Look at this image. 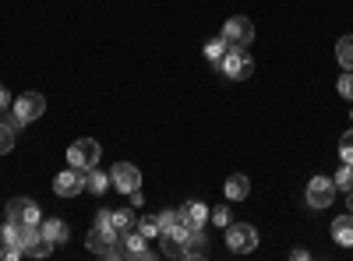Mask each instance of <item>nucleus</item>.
<instances>
[{
    "mask_svg": "<svg viewBox=\"0 0 353 261\" xmlns=\"http://www.w3.org/2000/svg\"><path fill=\"white\" fill-rule=\"evenodd\" d=\"M219 67H223V74L233 78V81H244V78L254 74V61H251V53H248L244 46H230L226 56L219 61Z\"/></svg>",
    "mask_w": 353,
    "mask_h": 261,
    "instance_id": "nucleus-1",
    "label": "nucleus"
},
{
    "mask_svg": "<svg viewBox=\"0 0 353 261\" xmlns=\"http://www.w3.org/2000/svg\"><path fill=\"white\" fill-rule=\"evenodd\" d=\"M226 247L233 254H251L258 247V229L251 222H233L226 226Z\"/></svg>",
    "mask_w": 353,
    "mask_h": 261,
    "instance_id": "nucleus-2",
    "label": "nucleus"
},
{
    "mask_svg": "<svg viewBox=\"0 0 353 261\" xmlns=\"http://www.w3.org/2000/svg\"><path fill=\"white\" fill-rule=\"evenodd\" d=\"M99 156H103V149H99V141H92V138H81V141H74L68 149V163L74 169H81V173L92 169L99 163Z\"/></svg>",
    "mask_w": 353,
    "mask_h": 261,
    "instance_id": "nucleus-3",
    "label": "nucleus"
},
{
    "mask_svg": "<svg viewBox=\"0 0 353 261\" xmlns=\"http://www.w3.org/2000/svg\"><path fill=\"white\" fill-rule=\"evenodd\" d=\"M11 113L21 121V124H36L43 113H46V99L39 96V92H25V96H18L14 99V106H11Z\"/></svg>",
    "mask_w": 353,
    "mask_h": 261,
    "instance_id": "nucleus-4",
    "label": "nucleus"
},
{
    "mask_svg": "<svg viewBox=\"0 0 353 261\" xmlns=\"http://www.w3.org/2000/svg\"><path fill=\"white\" fill-rule=\"evenodd\" d=\"M110 187H117L121 194L138 191V187H141V173H138V166H131V163H113V169H110Z\"/></svg>",
    "mask_w": 353,
    "mask_h": 261,
    "instance_id": "nucleus-5",
    "label": "nucleus"
},
{
    "mask_svg": "<svg viewBox=\"0 0 353 261\" xmlns=\"http://www.w3.org/2000/svg\"><path fill=\"white\" fill-rule=\"evenodd\" d=\"M336 201V180L332 177H314L307 184V205L311 209H329Z\"/></svg>",
    "mask_w": 353,
    "mask_h": 261,
    "instance_id": "nucleus-6",
    "label": "nucleus"
},
{
    "mask_svg": "<svg viewBox=\"0 0 353 261\" xmlns=\"http://www.w3.org/2000/svg\"><path fill=\"white\" fill-rule=\"evenodd\" d=\"M8 219L11 222H21V226H43V212L36 201H28V198H14L11 205H8Z\"/></svg>",
    "mask_w": 353,
    "mask_h": 261,
    "instance_id": "nucleus-7",
    "label": "nucleus"
},
{
    "mask_svg": "<svg viewBox=\"0 0 353 261\" xmlns=\"http://www.w3.org/2000/svg\"><path fill=\"white\" fill-rule=\"evenodd\" d=\"M223 39H226L230 46H248V43L254 39L251 18H230V21L223 25Z\"/></svg>",
    "mask_w": 353,
    "mask_h": 261,
    "instance_id": "nucleus-8",
    "label": "nucleus"
},
{
    "mask_svg": "<svg viewBox=\"0 0 353 261\" xmlns=\"http://www.w3.org/2000/svg\"><path fill=\"white\" fill-rule=\"evenodd\" d=\"M53 191L61 194V198H74L85 191V173L81 169H64V173H57V180H53Z\"/></svg>",
    "mask_w": 353,
    "mask_h": 261,
    "instance_id": "nucleus-9",
    "label": "nucleus"
},
{
    "mask_svg": "<svg viewBox=\"0 0 353 261\" xmlns=\"http://www.w3.org/2000/svg\"><path fill=\"white\" fill-rule=\"evenodd\" d=\"M121 244H124V258H131V261H152L149 237H141V233H134V229H128V233H121Z\"/></svg>",
    "mask_w": 353,
    "mask_h": 261,
    "instance_id": "nucleus-10",
    "label": "nucleus"
},
{
    "mask_svg": "<svg viewBox=\"0 0 353 261\" xmlns=\"http://www.w3.org/2000/svg\"><path fill=\"white\" fill-rule=\"evenodd\" d=\"M332 240H336L339 247H353V212L332 219Z\"/></svg>",
    "mask_w": 353,
    "mask_h": 261,
    "instance_id": "nucleus-11",
    "label": "nucleus"
},
{
    "mask_svg": "<svg viewBox=\"0 0 353 261\" xmlns=\"http://www.w3.org/2000/svg\"><path fill=\"white\" fill-rule=\"evenodd\" d=\"M53 247H57V244H53V240L43 233V229H36V233L25 240V254H28V258H46Z\"/></svg>",
    "mask_w": 353,
    "mask_h": 261,
    "instance_id": "nucleus-12",
    "label": "nucleus"
},
{
    "mask_svg": "<svg viewBox=\"0 0 353 261\" xmlns=\"http://www.w3.org/2000/svg\"><path fill=\"white\" fill-rule=\"evenodd\" d=\"M184 258H188V261L209 258V237H201V229H194V233L184 240Z\"/></svg>",
    "mask_w": 353,
    "mask_h": 261,
    "instance_id": "nucleus-13",
    "label": "nucleus"
},
{
    "mask_svg": "<svg viewBox=\"0 0 353 261\" xmlns=\"http://www.w3.org/2000/svg\"><path fill=\"white\" fill-rule=\"evenodd\" d=\"M223 191H226V198H230V201H244V198L251 194V180L244 177V173H233V177L226 180V187H223Z\"/></svg>",
    "mask_w": 353,
    "mask_h": 261,
    "instance_id": "nucleus-14",
    "label": "nucleus"
},
{
    "mask_svg": "<svg viewBox=\"0 0 353 261\" xmlns=\"http://www.w3.org/2000/svg\"><path fill=\"white\" fill-rule=\"evenodd\" d=\"M110 226L117 233H128V229H134V212L131 209H110Z\"/></svg>",
    "mask_w": 353,
    "mask_h": 261,
    "instance_id": "nucleus-15",
    "label": "nucleus"
},
{
    "mask_svg": "<svg viewBox=\"0 0 353 261\" xmlns=\"http://www.w3.org/2000/svg\"><path fill=\"white\" fill-rule=\"evenodd\" d=\"M106 187H110V173H103V169H96V166L85 173V191H92V194H103Z\"/></svg>",
    "mask_w": 353,
    "mask_h": 261,
    "instance_id": "nucleus-16",
    "label": "nucleus"
},
{
    "mask_svg": "<svg viewBox=\"0 0 353 261\" xmlns=\"http://www.w3.org/2000/svg\"><path fill=\"white\" fill-rule=\"evenodd\" d=\"M39 229H43L53 244H64V240H68V222H64V219H46Z\"/></svg>",
    "mask_w": 353,
    "mask_h": 261,
    "instance_id": "nucleus-17",
    "label": "nucleus"
},
{
    "mask_svg": "<svg viewBox=\"0 0 353 261\" xmlns=\"http://www.w3.org/2000/svg\"><path fill=\"white\" fill-rule=\"evenodd\" d=\"M226 50H230V43L219 36V39H209L205 43V61H212V64H219L223 56H226Z\"/></svg>",
    "mask_w": 353,
    "mask_h": 261,
    "instance_id": "nucleus-18",
    "label": "nucleus"
},
{
    "mask_svg": "<svg viewBox=\"0 0 353 261\" xmlns=\"http://www.w3.org/2000/svg\"><path fill=\"white\" fill-rule=\"evenodd\" d=\"M336 56H339V64H343L346 71H353V36H343V39L336 43Z\"/></svg>",
    "mask_w": 353,
    "mask_h": 261,
    "instance_id": "nucleus-19",
    "label": "nucleus"
},
{
    "mask_svg": "<svg viewBox=\"0 0 353 261\" xmlns=\"http://www.w3.org/2000/svg\"><path fill=\"white\" fill-rule=\"evenodd\" d=\"M184 216H188V219L201 229V226H205V219H209V209H205L201 201H188V205H184Z\"/></svg>",
    "mask_w": 353,
    "mask_h": 261,
    "instance_id": "nucleus-20",
    "label": "nucleus"
},
{
    "mask_svg": "<svg viewBox=\"0 0 353 261\" xmlns=\"http://www.w3.org/2000/svg\"><path fill=\"white\" fill-rule=\"evenodd\" d=\"M159 240H163V254L166 258H184V240H176L173 233H159Z\"/></svg>",
    "mask_w": 353,
    "mask_h": 261,
    "instance_id": "nucleus-21",
    "label": "nucleus"
},
{
    "mask_svg": "<svg viewBox=\"0 0 353 261\" xmlns=\"http://www.w3.org/2000/svg\"><path fill=\"white\" fill-rule=\"evenodd\" d=\"M332 180H336V191H346V194H350V191H353V163H343Z\"/></svg>",
    "mask_w": 353,
    "mask_h": 261,
    "instance_id": "nucleus-22",
    "label": "nucleus"
},
{
    "mask_svg": "<svg viewBox=\"0 0 353 261\" xmlns=\"http://www.w3.org/2000/svg\"><path fill=\"white\" fill-rule=\"evenodd\" d=\"M14 134H18V131H14V127L8 124V117H4V121H0V156L14 149Z\"/></svg>",
    "mask_w": 353,
    "mask_h": 261,
    "instance_id": "nucleus-23",
    "label": "nucleus"
},
{
    "mask_svg": "<svg viewBox=\"0 0 353 261\" xmlns=\"http://www.w3.org/2000/svg\"><path fill=\"white\" fill-rule=\"evenodd\" d=\"M138 233H141V237H149V240L159 237V233H163V229H159V216H145V219H138Z\"/></svg>",
    "mask_w": 353,
    "mask_h": 261,
    "instance_id": "nucleus-24",
    "label": "nucleus"
},
{
    "mask_svg": "<svg viewBox=\"0 0 353 261\" xmlns=\"http://www.w3.org/2000/svg\"><path fill=\"white\" fill-rule=\"evenodd\" d=\"M339 156H343V163H353V131H346L339 138Z\"/></svg>",
    "mask_w": 353,
    "mask_h": 261,
    "instance_id": "nucleus-25",
    "label": "nucleus"
},
{
    "mask_svg": "<svg viewBox=\"0 0 353 261\" xmlns=\"http://www.w3.org/2000/svg\"><path fill=\"white\" fill-rule=\"evenodd\" d=\"M336 89H339V96L353 99V71H343V78L336 81Z\"/></svg>",
    "mask_w": 353,
    "mask_h": 261,
    "instance_id": "nucleus-26",
    "label": "nucleus"
},
{
    "mask_svg": "<svg viewBox=\"0 0 353 261\" xmlns=\"http://www.w3.org/2000/svg\"><path fill=\"white\" fill-rule=\"evenodd\" d=\"M25 251L21 247H11V244H0V258H8V261H18Z\"/></svg>",
    "mask_w": 353,
    "mask_h": 261,
    "instance_id": "nucleus-27",
    "label": "nucleus"
},
{
    "mask_svg": "<svg viewBox=\"0 0 353 261\" xmlns=\"http://www.w3.org/2000/svg\"><path fill=\"white\" fill-rule=\"evenodd\" d=\"M173 222H176V212H159V229H163V233H166V229H173Z\"/></svg>",
    "mask_w": 353,
    "mask_h": 261,
    "instance_id": "nucleus-28",
    "label": "nucleus"
},
{
    "mask_svg": "<svg viewBox=\"0 0 353 261\" xmlns=\"http://www.w3.org/2000/svg\"><path fill=\"white\" fill-rule=\"evenodd\" d=\"M212 222L216 226H230V209H216L212 212Z\"/></svg>",
    "mask_w": 353,
    "mask_h": 261,
    "instance_id": "nucleus-29",
    "label": "nucleus"
},
{
    "mask_svg": "<svg viewBox=\"0 0 353 261\" xmlns=\"http://www.w3.org/2000/svg\"><path fill=\"white\" fill-rule=\"evenodd\" d=\"M290 258H297V261H307V258H311V254H307V251H304V247H297V251H290Z\"/></svg>",
    "mask_w": 353,
    "mask_h": 261,
    "instance_id": "nucleus-30",
    "label": "nucleus"
},
{
    "mask_svg": "<svg viewBox=\"0 0 353 261\" xmlns=\"http://www.w3.org/2000/svg\"><path fill=\"white\" fill-rule=\"evenodd\" d=\"M0 109H8V92H4V85H0Z\"/></svg>",
    "mask_w": 353,
    "mask_h": 261,
    "instance_id": "nucleus-31",
    "label": "nucleus"
},
{
    "mask_svg": "<svg viewBox=\"0 0 353 261\" xmlns=\"http://www.w3.org/2000/svg\"><path fill=\"white\" fill-rule=\"evenodd\" d=\"M350 209H353V191H350Z\"/></svg>",
    "mask_w": 353,
    "mask_h": 261,
    "instance_id": "nucleus-32",
    "label": "nucleus"
}]
</instances>
